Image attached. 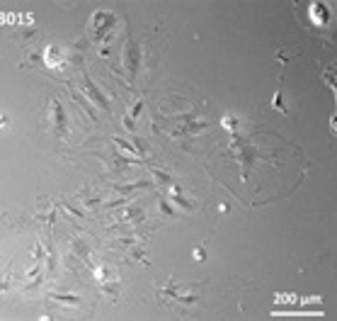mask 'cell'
Wrapping results in <instances>:
<instances>
[{"instance_id": "6da1fadb", "label": "cell", "mask_w": 337, "mask_h": 321, "mask_svg": "<svg viewBox=\"0 0 337 321\" xmlns=\"http://www.w3.org/2000/svg\"><path fill=\"white\" fill-rule=\"evenodd\" d=\"M2 124H5V117L0 115V127H2Z\"/></svg>"}]
</instances>
